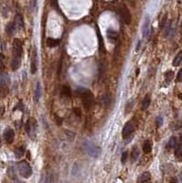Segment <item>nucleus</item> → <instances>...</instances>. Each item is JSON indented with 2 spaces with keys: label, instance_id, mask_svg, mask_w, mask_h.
<instances>
[{
  "label": "nucleus",
  "instance_id": "f257e3e1",
  "mask_svg": "<svg viewBox=\"0 0 182 183\" xmlns=\"http://www.w3.org/2000/svg\"><path fill=\"white\" fill-rule=\"evenodd\" d=\"M22 53H23L22 42L18 38H15L13 41V57L11 60V68L13 71H17L20 68L21 63Z\"/></svg>",
  "mask_w": 182,
  "mask_h": 183
},
{
  "label": "nucleus",
  "instance_id": "f03ea898",
  "mask_svg": "<svg viewBox=\"0 0 182 183\" xmlns=\"http://www.w3.org/2000/svg\"><path fill=\"white\" fill-rule=\"evenodd\" d=\"M77 93L80 96V98L82 102V104L85 109H90L93 103V94L92 93L85 88H81L77 90Z\"/></svg>",
  "mask_w": 182,
  "mask_h": 183
},
{
  "label": "nucleus",
  "instance_id": "7ed1b4c3",
  "mask_svg": "<svg viewBox=\"0 0 182 183\" xmlns=\"http://www.w3.org/2000/svg\"><path fill=\"white\" fill-rule=\"evenodd\" d=\"M17 169L20 176L24 179H28L32 175V169L26 160H22L17 163Z\"/></svg>",
  "mask_w": 182,
  "mask_h": 183
},
{
  "label": "nucleus",
  "instance_id": "20e7f679",
  "mask_svg": "<svg viewBox=\"0 0 182 183\" xmlns=\"http://www.w3.org/2000/svg\"><path fill=\"white\" fill-rule=\"evenodd\" d=\"M26 131L32 139L35 138L37 133V123L34 120V118H30L26 123Z\"/></svg>",
  "mask_w": 182,
  "mask_h": 183
},
{
  "label": "nucleus",
  "instance_id": "39448f33",
  "mask_svg": "<svg viewBox=\"0 0 182 183\" xmlns=\"http://www.w3.org/2000/svg\"><path fill=\"white\" fill-rule=\"evenodd\" d=\"M40 183H57V175L53 171H47L40 177Z\"/></svg>",
  "mask_w": 182,
  "mask_h": 183
},
{
  "label": "nucleus",
  "instance_id": "423d86ee",
  "mask_svg": "<svg viewBox=\"0 0 182 183\" xmlns=\"http://www.w3.org/2000/svg\"><path fill=\"white\" fill-rule=\"evenodd\" d=\"M119 14H120V17L124 23L127 24V25L131 23V20H132L131 13L126 6H122L119 7Z\"/></svg>",
  "mask_w": 182,
  "mask_h": 183
},
{
  "label": "nucleus",
  "instance_id": "0eeeda50",
  "mask_svg": "<svg viewBox=\"0 0 182 183\" xmlns=\"http://www.w3.org/2000/svg\"><path fill=\"white\" fill-rule=\"evenodd\" d=\"M86 151L92 158H98L101 154V148L93 145V144H87L86 145Z\"/></svg>",
  "mask_w": 182,
  "mask_h": 183
},
{
  "label": "nucleus",
  "instance_id": "6e6552de",
  "mask_svg": "<svg viewBox=\"0 0 182 183\" xmlns=\"http://www.w3.org/2000/svg\"><path fill=\"white\" fill-rule=\"evenodd\" d=\"M150 17L148 16H146L142 26V36L145 38H147L150 35Z\"/></svg>",
  "mask_w": 182,
  "mask_h": 183
},
{
  "label": "nucleus",
  "instance_id": "1a4fd4ad",
  "mask_svg": "<svg viewBox=\"0 0 182 183\" xmlns=\"http://www.w3.org/2000/svg\"><path fill=\"white\" fill-rule=\"evenodd\" d=\"M135 128H136V126H135V124H134L132 121H129L127 122L126 124H124V127L123 128V137H126L128 136H130V135L135 131Z\"/></svg>",
  "mask_w": 182,
  "mask_h": 183
},
{
  "label": "nucleus",
  "instance_id": "9d476101",
  "mask_svg": "<svg viewBox=\"0 0 182 183\" xmlns=\"http://www.w3.org/2000/svg\"><path fill=\"white\" fill-rule=\"evenodd\" d=\"M38 69V54H37V50L36 47L33 48L32 51V56H31V63H30V72L32 74L37 72Z\"/></svg>",
  "mask_w": 182,
  "mask_h": 183
},
{
  "label": "nucleus",
  "instance_id": "9b49d317",
  "mask_svg": "<svg viewBox=\"0 0 182 183\" xmlns=\"http://www.w3.org/2000/svg\"><path fill=\"white\" fill-rule=\"evenodd\" d=\"M4 138L7 143H12L15 138V132L12 128H7L6 129L4 133Z\"/></svg>",
  "mask_w": 182,
  "mask_h": 183
},
{
  "label": "nucleus",
  "instance_id": "f8f14e48",
  "mask_svg": "<svg viewBox=\"0 0 182 183\" xmlns=\"http://www.w3.org/2000/svg\"><path fill=\"white\" fill-rule=\"evenodd\" d=\"M41 94H42V87H41V84L40 82H37L36 84V88H35V92H34V102L38 103L40 101V97H41Z\"/></svg>",
  "mask_w": 182,
  "mask_h": 183
},
{
  "label": "nucleus",
  "instance_id": "ddd939ff",
  "mask_svg": "<svg viewBox=\"0 0 182 183\" xmlns=\"http://www.w3.org/2000/svg\"><path fill=\"white\" fill-rule=\"evenodd\" d=\"M150 179H151V174L148 171H146V172H143L138 177L137 183H149Z\"/></svg>",
  "mask_w": 182,
  "mask_h": 183
},
{
  "label": "nucleus",
  "instance_id": "4468645a",
  "mask_svg": "<svg viewBox=\"0 0 182 183\" xmlns=\"http://www.w3.org/2000/svg\"><path fill=\"white\" fill-rule=\"evenodd\" d=\"M139 156H140L139 148L136 146H135V147L133 148L132 151H131V161L132 162H136L138 159Z\"/></svg>",
  "mask_w": 182,
  "mask_h": 183
},
{
  "label": "nucleus",
  "instance_id": "2eb2a0df",
  "mask_svg": "<svg viewBox=\"0 0 182 183\" xmlns=\"http://www.w3.org/2000/svg\"><path fill=\"white\" fill-rule=\"evenodd\" d=\"M46 44L50 48H55L57 46H59L60 40H57V38H48L46 41Z\"/></svg>",
  "mask_w": 182,
  "mask_h": 183
},
{
  "label": "nucleus",
  "instance_id": "dca6fc26",
  "mask_svg": "<svg viewBox=\"0 0 182 183\" xmlns=\"http://www.w3.org/2000/svg\"><path fill=\"white\" fill-rule=\"evenodd\" d=\"M61 94L62 97L69 99L71 97V94H72L70 87H68V86H66V85L62 86L61 89Z\"/></svg>",
  "mask_w": 182,
  "mask_h": 183
},
{
  "label": "nucleus",
  "instance_id": "f3484780",
  "mask_svg": "<svg viewBox=\"0 0 182 183\" xmlns=\"http://www.w3.org/2000/svg\"><path fill=\"white\" fill-rule=\"evenodd\" d=\"M151 103V97H150V94H147L145 96V98H144L143 102H142V110H147L149 105Z\"/></svg>",
  "mask_w": 182,
  "mask_h": 183
},
{
  "label": "nucleus",
  "instance_id": "a211bd4d",
  "mask_svg": "<svg viewBox=\"0 0 182 183\" xmlns=\"http://www.w3.org/2000/svg\"><path fill=\"white\" fill-rule=\"evenodd\" d=\"M9 77L6 73H0V86H8Z\"/></svg>",
  "mask_w": 182,
  "mask_h": 183
},
{
  "label": "nucleus",
  "instance_id": "6ab92c4d",
  "mask_svg": "<svg viewBox=\"0 0 182 183\" xmlns=\"http://www.w3.org/2000/svg\"><path fill=\"white\" fill-rule=\"evenodd\" d=\"M178 146V138L173 136V137H171L168 140V147L169 148H176Z\"/></svg>",
  "mask_w": 182,
  "mask_h": 183
},
{
  "label": "nucleus",
  "instance_id": "aec40b11",
  "mask_svg": "<svg viewBox=\"0 0 182 183\" xmlns=\"http://www.w3.org/2000/svg\"><path fill=\"white\" fill-rule=\"evenodd\" d=\"M16 28H17V27H16L15 23H8L6 27V31L9 36H12L16 32Z\"/></svg>",
  "mask_w": 182,
  "mask_h": 183
},
{
  "label": "nucleus",
  "instance_id": "412c9836",
  "mask_svg": "<svg viewBox=\"0 0 182 183\" xmlns=\"http://www.w3.org/2000/svg\"><path fill=\"white\" fill-rule=\"evenodd\" d=\"M15 25L18 28H22L24 27V21H23V17L21 15H17L15 18Z\"/></svg>",
  "mask_w": 182,
  "mask_h": 183
},
{
  "label": "nucleus",
  "instance_id": "4be33fe9",
  "mask_svg": "<svg viewBox=\"0 0 182 183\" xmlns=\"http://www.w3.org/2000/svg\"><path fill=\"white\" fill-rule=\"evenodd\" d=\"M181 62H182V51H180L176 55V57L174 58V60H173V62H172V64H173V66H175V67H178V65H180Z\"/></svg>",
  "mask_w": 182,
  "mask_h": 183
},
{
  "label": "nucleus",
  "instance_id": "5701e85b",
  "mask_svg": "<svg viewBox=\"0 0 182 183\" xmlns=\"http://www.w3.org/2000/svg\"><path fill=\"white\" fill-rule=\"evenodd\" d=\"M143 151L146 154H148L152 151V143L149 140H147L143 144Z\"/></svg>",
  "mask_w": 182,
  "mask_h": 183
},
{
  "label": "nucleus",
  "instance_id": "b1692460",
  "mask_svg": "<svg viewBox=\"0 0 182 183\" xmlns=\"http://www.w3.org/2000/svg\"><path fill=\"white\" fill-rule=\"evenodd\" d=\"M97 36H98V40H99V51L101 53H104L105 51V49H104V46H103V38H102V35L99 31V30L97 28Z\"/></svg>",
  "mask_w": 182,
  "mask_h": 183
},
{
  "label": "nucleus",
  "instance_id": "393cba45",
  "mask_svg": "<svg viewBox=\"0 0 182 183\" xmlns=\"http://www.w3.org/2000/svg\"><path fill=\"white\" fill-rule=\"evenodd\" d=\"M24 154H25V149L23 147H20V148H17L16 150H15V157L17 158H20L24 156Z\"/></svg>",
  "mask_w": 182,
  "mask_h": 183
},
{
  "label": "nucleus",
  "instance_id": "a878e982",
  "mask_svg": "<svg viewBox=\"0 0 182 183\" xmlns=\"http://www.w3.org/2000/svg\"><path fill=\"white\" fill-rule=\"evenodd\" d=\"M118 34L116 30H112V28H109L107 30V37L110 38V40H116Z\"/></svg>",
  "mask_w": 182,
  "mask_h": 183
},
{
  "label": "nucleus",
  "instance_id": "bb28decb",
  "mask_svg": "<svg viewBox=\"0 0 182 183\" xmlns=\"http://www.w3.org/2000/svg\"><path fill=\"white\" fill-rule=\"evenodd\" d=\"M8 93V86H0V98H5Z\"/></svg>",
  "mask_w": 182,
  "mask_h": 183
},
{
  "label": "nucleus",
  "instance_id": "cd10ccee",
  "mask_svg": "<svg viewBox=\"0 0 182 183\" xmlns=\"http://www.w3.org/2000/svg\"><path fill=\"white\" fill-rule=\"evenodd\" d=\"M175 156L178 159L182 161V146H178L175 148Z\"/></svg>",
  "mask_w": 182,
  "mask_h": 183
},
{
  "label": "nucleus",
  "instance_id": "c85d7f7f",
  "mask_svg": "<svg viewBox=\"0 0 182 183\" xmlns=\"http://www.w3.org/2000/svg\"><path fill=\"white\" fill-rule=\"evenodd\" d=\"M165 78H166V82L168 83H169L174 78V72L172 71H168L165 73Z\"/></svg>",
  "mask_w": 182,
  "mask_h": 183
},
{
  "label": "nucleus",
  "instance_id": "c756f323",
  "mask_svg": "<svg viewBox=\"0 0 182 183\" xmlns=\"http://www.w3.org/2000/svg\"><path fill=\"white\" fill-rule=\"evenodd\" d=\"M8 176L10 177V179L14 181L17 180V175H16V173H15V170L13 168H9L8 169Z\"/></svg>",
  "mask_w": 182,
  "mask_h": 183
},
{
  "label": "nucleus",
  "instance_id": "7c9ffc66",
  "mask_svg": "<svg viewBox=\"0 0 182 183\" xmlns=\"http://www.w3.org/2000/svg\"><path fill=\"white\" fill-rule=\"evenodd\" d=\"M127 158H128V152L127 151H124L123 154H122V157H121V162L122 164H126V162L127 160Z\"/></svg>",
  "mask_w": 182,
  "mask_h": 183
},
{
  "label": "nucleus",
  "instance_id": "2f4dec72",
  "mask_svg": "<svg viewBox=\"0 0 182 183\" xmlns=\"http://www.w3.org/2000/svg\"><path fill=\"white\" fill-rule=\"evenodd\" d=\"M103 103H104L105 105L110 104V103H111V97H110V95H109V94H105L103 97Z\"/></svg>",
  "mask_w": 182,
  "mask_h": 183
},
{
  "label": "nucleus",
  "instance_id": "473e14b6",
  "mask_svg": "<svg viewBox=\"0 0 182 183\" xmlns=\"http://www.w3.org/2000/svg\"><path fill=\"white\" fill-rule=\"evenodd\" d=\"M4 60H5V56L2 53H0V70H3L5 68Z\"/></svg>",
  "mask_w": 182,
  "mask_h": 183
},
{
  "label": "nucleus",
  "instance_id": "72a5a7b5",
  "mask_svg": "<svg viewBox=\"0 0 182 183\" xmlns=\"http://www.w3.org/2000/svg\"><path fill=\"white\" fill-rule=\"evenodd\" d=\"M30 6L31 10H34V9L36 8V7H37V0H30Z\"/></svg>",
  "mask_w": 182,
  "mask_h": 183
},
{
  "label": "nucleus",
  "instance_id": "f704fd0d",
  "mask_svg": "<svg viewBox=\"0 0 182 183\" xmlns=\"http://www.w3.org/2000/svg\"><path fill=\"white\" fill-rule=\"evenodd\" d=\"M177 82H182V69L178 71V75H177Z\"/></svg>",
  "mask_w": 182,
  "mask_h": 183
},
{
  "label": "nucleus",
  "instance_id": "c9c22d12",
  "mask_svg": "<svg viewBox=\"0 0 182 183\" xmlns=\"http://www.w3.org/2000/svg\"><path fill=\"white\" fill-rule=\"evenodd\" d=\"M157 124L158 127H161L163 124V118L161 116H157Z\"/></svg>",
  "mask_w": 182,
  "mask_h": 183
},
{
  "label": "nucleus",
  "instance_id": "e433bc0d",
  "mask_svg": "<svg viewBox=\"0 0 182 183\" xmlns=\"http://www.w3.org/2000/svg\"><path fill=\"white\" fill-rule=\"evenodd\" d=\"M74 111H75V114H78L79 116H81V110H80L79 108H78V109H77V108H75Z\"/></svg>",
  "mask_w": 182,
  "mask_h": 183
},
{
  "label": "nucleus",
  "instance_id": "4c0bfd02",
  "mask_svg": "<svg viewBox=\"0 0 182 183\" xmlns=\"http://www.w3.org/2000/svg\"><path fill=\"white\" fill-rule=\"evenodd\" d=\"M169 183H178V179L176 178H172L171 180L169 181Z\"/></svg>",
  "mask_w": 182,
  "mask_h": 183
},
{
  "label": "nucleus",
  "instance_id": "58836bf2",
  "mask_svg": "<svg viewBox=\"0 0 182 183\" xmlns=\"http://www.w3.org/2000/svg\"><path fill=\"white\" fill-rule=\"evenodd\" d=\"M178 146H182V134L180 135L178 138Z\"/></svg>",
  "mask_w": 182,
  "mask_h": 183
},
{
  "label": "nucleus",
  "instance_id": "ea45409f",
  "mask_svg": "<svg viewBox=\"0 0 182 183\" xmlns=\"http://www.w3.org/2000/svg\"><path fill=\"white\" fill-rule=\"evenodd\" d=\"M179 179H180V181L182 183V171L180 172V174H179Z\"/></svg>",
  "mask_w": 182,
  "mask_h": 183
},
{
  "label": "nucleus",
  "instance_id": "a19ab883",
  "mask_svg": "<svg viewBox=\"0 0 182 183\" xmlns=\"http://www.w3.org/2000/svg\"><path fill=\"white\" fill-rule=\"evenodd\" d=\"M149 183H151V182H149Z\"/></svg>",
  "mask_w": 182,
  "mask_h": 183
}]
</instances>
